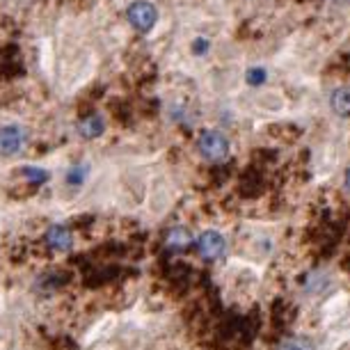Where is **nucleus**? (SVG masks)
<instances>
[{
    "mask_svg": "<svg viewBox=\"0 0 350 350\" xmlns=\"http://www.w3.org/2000/svg\"><path fill=\"white\" fill-rule=\"evenodd\" d=\"M277 350H316L312 343L305 341V339H295V336H288V339H284Z\"/></svg>",
    "mask_w": 350,
    "mask_h": 350,
    "instance_id": "12",
    "label": "nucleus"
},
{
    "mask_svg": "<svg viewBox=\"0 0 350 350\" xmlns=\"http://www.w3.org/2000/svg\"><path fill=\"white\" fill-rule=\"evenodd\" d=\"M329 108L334 110V115L350 117V88H336L329 96Z\"/></svg>",
    "mask_w": 350,
    "mask_h": 350,
    "instance_id": "7",
    "label": "nucleus"
},
{
    "mask_svg": "<svg viewBox=\"0 0 350 350\" xmlns=\"http://www.w3.org/2000/svg\"><path fill=\"white\" fill-rule=\"evenodd\" d=\"M126 18L137 32H149V30H154V25L158 21V10L149 0H135V3L129 5Z\"/></svg>",
    "mask_w": 350,
    "mask_h": 350,
    "instance_id": "2",
    "label": "nucleus"
},
{
    "mask_svg": "<svg viewBox=\"0 0 350 350\" xmlns=\"http://www.w3.org/2000/svg\"><path fill=\"white\" fill-rule=\"evenodd\" d=\"M103 133V120L98 115H88L85 120L78 122V135L85 140H96Z\"/></svg>",
    "mask_w": 350,
    "mask_h": 350,
    "instance_id": "6",
    "label": "nucleus"
},
{
    "mask_svg": "<svg viewBox=\"0 0 350 350\" xmlns=\"http://www.w3.org/2000/svg\"><path fill=\"white\" fill-rule=\"evenodd\" d=\"M190 241H193V236H190L186 227H174L167 234V247L172 250H183L186 245H190Z\"/></svg>",
    "mask_w": 350,
    "mask_h": 350,
    "instance_id": "8",
    "label": "nucleus"
},
{
    "mask_svg": "<svg viewBox=\"0 0 350 350\" xmlns=\"http://www.w3.org/2000/svg\"><path fill=\"white\" fill-rule=\"evenodd\" d=\"M197 149L200 156L208 163H220L229 156V140L227 135L215 129H204L197 137Z\"/></svg>",
    "mask_w": 350,
    "mask_h": 350,
    "instance_id": "1",
    "label": "nucleus"
},
{
    "mask_svg": "<svg viewBox=\"0 0 350 350\" xmlns=\"http://www.w3.org/2000/svg\"><path fill=\"white\" fill-rule=\"evenodd\" d=\"M263 81H266V71L263 69H250L247 71V83L250 85H261Z\"/></svg>",
    "mask_w": 350,
    "mask_h": 350,
    "instance_id": "13",
    "label": "nucleus"
},
{
    "mask_svg": "<svg viewBox=\"0 0 350 350\" xmlns=\"http://www.w3.org/2000/svg\"><path fill=\"white\" fill-rule=\"evenodd\" d=\"M55 277H57L55 273H49V275L37 277L35 288H37V291H42V293H51V291H55V288L62 284V280H55Z\"/></svg>",
    "mask_w": 350,
    "mask_h": 350,
    "instance_id": "11",
    "label": "nucleus"
},
{
    "mask_svg": "<svg viewBox=\"0 0 350 350\" xmlns=\"http://www.w3.org/2000/svg\"><path fill=\"white\" fill-rule=\"evenodd\" d=\"M21 176L30 186H42V183L49 181V172L42 167H21Z\"/></svg>",
    "mask_w": 350,
    "mask_h": 350,
    "instance_id": "10",
    "label": "nucleus"
},
{
    "mask_svg": "<svg viewBox=\"0 0 350 350\" xmlns=\"http://www.w3.org/2000/svg\"><path fill=\"white\" fill-rule=\"evenodd\" d=\"M195 247H197V252H200V256H204L206 261H215L227 252V241H224V236L220 231L206 229L197 236Z\"/></svg>",
    "mask_w": 350,
    "mask_h": 350,
    "instance_id": "3",
    "label": "nucleus"
},
{
    "mask_svg": "<svg viewBox=\"0 0 350 350\" xmlns=\"http://www.w3.org/2000/svg\"><path fill=\"white\" fill-rule=\"evenodd\" d=\"M88 165L85 163H78V165H71L67 170V176H64V181H67V186H83L85 179H88Z\"/></svg>",
    "mask_w": 350,
    "mask_h": 350,
    "instance_id": "9",
    "label": "nucleus"
},
{
    "mask_svg": "<svg viewBox=\"0 0 350 350\" xmlns=\"http://www.w3.org/2000/svg\"><path fill=\"white\" fill-rule=\"evenodd\" d=\"M46 243H49L51 250H55V252H69L71 245H74V236H71V231L67 227H62V224H51L49 229H46Z\"/></svg>",
    "mask_w": 350,
    "mask_h": 350,
    "instance_id": "5",
    "label": "nucleus"
},
{
    "mask_svg": "<svg viewBox=\"0 0 350 350\" xmlns=\"http://www.w3.org/2000/svg\"><path fill=\"white\" fill-rule=\"evenodd\" d=\"M346 188H348V193H350V167L346 170Z\"/></svg>",
    "mask_w": 350,
    "mask_h": 350,
    "instance_id": "15",
    "label": "nucleus"
},
{
    "mask_svg": "<svg viewBox=\"0 0 350 350\" xmlns=\"http://www.w3.org/2000/svg\"><path fill=\"white\" fill-rule=\"evenodd\" d=\"M25 147V133L21 126H0V156L14 158Z\"/></svg>",
    "mask_w": 350,
    "mask_h": 350,
    "instance_id": "4",
    "label": "nucleus"
},
{
    "mask_svg": "<svg viewBox=\"0 0 350 350\" xmlns=\"http://www.w3.org/2000/svg\"><path fill=\"white\" fill-rule=\"evenodd\" d=\"M206 46H208V44H206V39H202V37H200V39H197V42L193 44V51H195V53H204V51H206Z\"/></svg>",
    "mask_w": 350,
    "mask_h": 350,
    "instance_id": "14",
    "label": "nucleus"
},
{
    "mask_svg": "<svg viewBox=\"0 0 350 350\" xmlns=\"http://www.w3.org/2000/svg\"><path fill=\"white\" fill-rule=\"evenodd\" d=\"M329 3H334V5H341V3H348V0H329Z\"/></svg>",
    "mask_w": 350,
    "mask_h": 350,
    "instance_id": "16",
    "label": "nucleus"
}]
</instances>
